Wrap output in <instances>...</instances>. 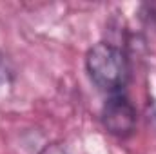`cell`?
Here are the masks:
<instances>
[{
	"label": "cell",
	"instance_id": "obj_6",
	"mask_svg": "<svg viewBox=\"0 0 156 154\" xmlns=\"http://www.w3.org/2000/svg\"><path fill=\"white\" fill-rule=\"evenodd\" d=\"M147 116H149V121L156 127V100L153 103H149V107H147Z\"/></svg>",
	"mask_w": 156,
	"mask_h": 154
},
{
	"label": "cell",
	"instance_id": "obj_3",
	"mask_svg": "<svg viewBox=\"0 0 156 154\" xmlns=\"http://www.w3.org/2000/svg\"><path fill=\"white\" fill-rule=\"evenodd\" d=\"M140 20L145 26H151L156 29V2L140 5Z\"/></svg>",
	"mask_w": 156,
	"mask_h": 154
},
{
	"label": "cell",
	"instance_id": "obj_1",
	"mask_svg": "<svg viewBox=\"0 0 156 154\" xmlns=\"http://www.w3.org/2000/svg\"><path fill=\"white\" fill-rule=\"evenodd\" d=\"M85 71L102 93L122 94L131 82L129 53L113 42H98L85 53Z\"/></svg>",
	"mask_w": 156,
	"mask_h": 154
},
{
	"label": "cell",
	"instance_id": "obj_5",
	"mask_svg": "<svg viewBox=\"0 0 156 154\" xmlns=\"http://www.w3.org/2000/svg\"><path fill=\"white\" fill-rule=\"evenodd\" d=\"M9 82H11V71H9V67L4 64L2 54H0V85H5V83H9Z\"/></svg>",
	"mask_w": 156,
	"mask_h": 154
},
{
	"label": "cell",
	"instance_id": "obj_2",
	"mask_svg": "<svg viewBox=\"0 0 156 154\" xmlns=\"http://www.w3.org/2000/svg\"><path fill=\"white\" fill-rule=\"evenodd\" d=\"M136 123H138L136 107L123 93L113 94L105 100L102 107V125L109 134L125 140L134 132Z\"/></svg>",
	"mask_w": 156,
	"mask_h": 154
},
{
	"label": "cell",
	"instance_id": "obj_4",
	"mask_svg": "<svg viewBox=\"0 0 156 154\" xmlns=\"http://www.w3.org/2000/svg\"><path fill=\"white\" fill-rule=\"evenodd\" d=\"M38 154H69V151L66 149L64 143H60V142H51V143L44 145V147L40 149Z\"/></svg>",
	"mask_w": 156,
	"mask_h": 154
}]
</instances>
